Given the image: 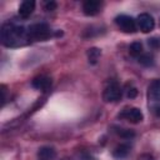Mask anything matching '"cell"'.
Listing matches in <instances>:
<instances>
[{
	"mask_svg": "<svg viewBox=\"0 0 160 160\" xmlns=\"http://www.w3.org/2000/svg\"><path fill=\"white\" fill-rule=\"evenodd\" d=\"M121 96H122V89L120 88V85H119L118 81H115V80L110 81V82L105 86V89H104V91H102V99H104V101H106V102H115V101H119V100L121 99Z\"/></svg>",
	"mask_w": 160,
	"mask_h": 160,
	"instance_id": "cell-4",
	"label": "cell"
},
{
	"mask_svg": "<svg viewBox=\"0 0 160 160\" xmlns=\"http://www.w3.org/2000/svg\"><path fill=\"white\" fill-rule=\"evenodd\" d=\"M115 24L116 26L126 34H131L135 32L138 26H136V20L129 15H119L115 18Z\"/></svg>",
	"mask_w": 160,
	"mask_h": 160,
	"instance_id": "cell-5",
	"label": "cell"
},
{
	"mask_svg": "<svg viewBox=\"0 0 160 160\" xmlns=\"http://www.w3.org/2000/svg\"><path fill=\"white\" fill-rule=\"evenodd\" d=\"M56 6H58V4L55 1H48V2H45V10L46 11H52V10L56 9Z\"/></svg>",
	"mask_w": 160,
	"mask_h": 160,
	"instance_id": "cell-18",
	"label": "cell"
},
{
	"mask_svg": "<svg viewBox=\"0 0 160 160\" xmlns=\"http://www.w3.org/2000/svg\"><path fill=\"white\" fill-rule=\"evenodd\" d=\"M115 132L120 136V138H124V139H130L135 135V132L130 129H124V128H115Z\"/></svg>",
	"mask_w": 160,
	"mask_h": 160,
	"instance_id": "cell-15",
	"label": "cell"
},
{
	"mask_svg": "<svg viewBox=\"0 0 160 160\" xmlns=\"http://www.w3.org/2000/svg\"><path fill=\"white\" fill-rule=\"evenodd\" d=\"M129 51H130V54L132 56H138L139 58L142 54V45H141V42H139V41L132 42L130 45V48H129Z\"/></svg>",
	"mask_w": 160,
	"mask_h": 160,
	"instance_id": "cell-13",
	"label": "cell"
},
{
	"mask_svg": "<svg viewBox=\"0 0 160 160\" xmlns=\"http://www.w3.org/2000/svg\"><path fill=\"white\" fill-rule=\"evenodd\" d=\"M136 26L142 32H150L155 26V20L150 14H140L136 19Z\"/></svg>",
	"mask_w": 160,
	"mask_h": 160,
	"instance_id": "cell-7",
	"label": "cell"
},
{
	"mask_svg": "<svg viewBox=\"0 0 160 160\" xmlns=\"http://www.w3.org/2000/svg\"><path fill=\"white\" fill-rule=\"evenodd\" d=\"M118 116L120 119L128 120V121H130L132 124L141 122L142 119H144V115H142L141 110L138 109V108H125V109H122V111Z\"/></svg>",
	"mask_w": 160,
	"mask_h": 160,
	"instance_id": "cell-6",
	"label": "cell"
},
{
	"mask_svg": "<svg viewBox=\"0 0 160 160\" xmlns=\"http://www.w3.org/2000/svg\"><path fill=\"white\" fill-rule=\"evenodd\" d=\"M56 151L51 146H41L38 151V160H54Z\"/></svg>",
	"mask_w": 160,
	"mask_h": 160,
	"instance_id": "cell-11",
	"label": "cell"
},
{
	"mask_svg": "<svg viewBox=\"0 0 160 160\" xmlns=\"http://www.w3.org/2000/svg\"><path fill=\"white\" fill-rule=\"evenodd\" d=\"M148 100H149V106L152 110V112L160 116V80H154L149 85Z\"/></svg>",
	"mask_w": 160,
	"mask_h": 160,
	"instance_id": "cell-2",
	"label": "cell"
},
{
	"mask_svg": "<svg viewBox=\"0 0 160 160\" xmlns=\"http://www.w3.org/2000/svg\"><path fill=\"white\" fill-rule=\"evenodd\" d=\"M0 38L2 45L6 48H20L31 42L29 29L15 22H6L1 26Z\"/></svg>",
	"mask_w": 160,
	"mask_h": 160,
	"instance_id": "cell-1",
	"label": "cell"
},
{
	"mask_svg": "<svg viewBox=\"0 0 160 160\" xmlns=\"http://www.w3.org/2000/svg\"><path fill=\"white\" fill-rule=\"evenodd\" d=\"M138 160H154V158H152L151 155H149V154H144V155L139 156Z\"/></svg>",
	"mask_w": 160,
	"mask_h": 160,
	"instance_id": "cell-20",
	"label": "cell"
},
{
	"mask_svg": "<svg viewBox=\"0 0 160 160\" xmlns=\"http://www.w3.org/2000/svg\"><path fill=\"white\" fill-rule=\"evenodd\" d=\"M100 55H101V51H100L99 49H96V48H91V49H89V51H88V58H89V61H90L91 64H95V62L99 60Z\"/></svg>",
	"mask_w": 160,
	"mask_h": 160,
	"instance_id": "cell-14",
	"label": "cell"
},
{
	"mask_svg": "<svg viewBox=\"0 0 160 160\" xmlns=\"http://www.w3.org/2000/svg\"><path fill=\"white\" fill-rule=\"evenodd\" d=\"M101 6H102V4L100 1H96V0H86L82 4V11L88 16H94V15H96L100 11Z\"/></svg>",
	"mask_w": 160,
	"mask_h": 160,
	"instance_id": "cell-8",
	"label": "cell"
},
{
	"mask_svg": "<svg viewBox=\"0 0 160 160\" xmlns=\"http://www.w3.org/2000/svg\"><path fill=\"white\" fill-rule=\"evenodd\" d=\"M129 151H130V146H129L128 144H120V145H118V146L114 149L112 155H114V158H116V159H122V158H125V156L129 154Z\"/></svg>",
	"mask_w": 160,
	"mask_h": 160,
	"instance_id": "cell-12",
	"label": "cell"
},
{
	"mask_svg": "<svg viewBox=\"0 0 160 160\" xmlns=\"http://www.w3.org/2000/svg\"><path fill=\"white\" fill-rule=\"evenodd\" d=\"M139 62H141L142 65H146V66H149V65H152V56L150 55V54H141L140 56H139Z\"/></svg>",
	"mask_w": 160,
	"mask_h": 160,
	"instance_id": "cell-16",
	"label": "cell"
},
{
	"mask_svg": "<svg viewBox=\"0 0 160 160\" xmlns=\"http://www.w3.org/2000/svg\"><path fill=\"white\" fill-rule=\"evenodd\" d=\"M32 86L38 90H41V91H46L50 89L51 86V79L46 75H39L36 78H34L32 80Z\"/></svg>",
	"mask_w": 160,
	"mask_h": 160,
	"instance_id": "cell-9",
	"label": "cell"
},
{
	"mask_svg": "<svg viewBox=\"0 0 160 160\" xmlns=\"http://www.w3.org/2000/svg\"><path fill=\"white\" fill-rule=\"evenodd\" d=\"M1 92H2V105H4L5 101H6V88H5V85H1Z\"/></svg>",
	"mask_w": 160,
	"mask_h": 160,
	"instance_id": "cell-19",
	"label": "cell"
},
{
	"mask_svg": "<svg viewBox=\"0 0 160 160\" xmlns=\"http://www.w3.org/2000/svg\"><path fill=\"white\" fill-rule=\"evenodd\" d=\"M126 95H128V98H130V99H132V98H135L136 95H138V90L134 88V86H131V84L129 85H126Z\"/></svg>",
	"mask_w": 160,
	"mask_h": 160,
	"instance_id": "cell-17",
	"label": "cell"
},
{
	"mask_svg": "<svg viewBox=\"0 0 160 160\" xmlns=\"http://www.w3.org/2000/svg\"><path fill=\"white\" fill-rule=\"evenodd\" d=\"M29 36L31 41H45L51 36V29L45 22H36L30 25Z\"/></svg>",
	"mask_w": 160,
	"mask_h": 160,
	"instance_id": "cell-3",
	"label": "cell"
},
{
	"mask_svg": "<svg viewBox=\"0 0 160 160\" xmlns=\"http://www.w3.org/2000/svg\"><path fill=\"white\" fill-rule=\"evenodd\" d=\"M34 10H35V1H32V0H25L19 6V15L22 19H28L32 14Z\"/></svg>",
	"mask_w": 160,
	"mask_h": 160,
	"instance_id": "cell-10",
	"label": "cell"
}]
</instances>
